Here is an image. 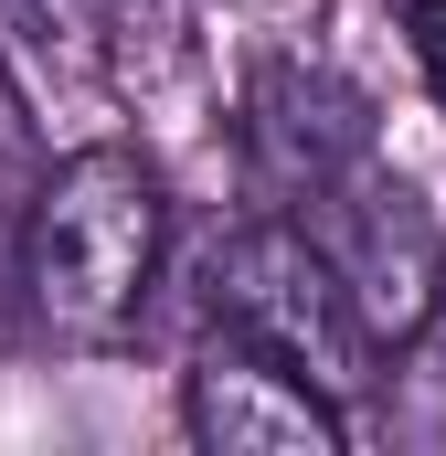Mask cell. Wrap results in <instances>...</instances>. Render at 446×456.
<instances>
[{"mask_svg": "<svg viewBox=\"0 0 446 456\" xmlns=\"http://www.w3.org/2000/svg\"><path fill=\"white\" fill-rule=\"evenodd\" d=\"M170 244V202L160 170L128 138H64V159L32 181L21 224H11V297L32 319V340L54 350H117L149 308Z\"/></svg>", "mask_w": 446, "mask_h": 456, "instance_id": "6da1fadb", "label": "cell"}, {"mask_svg": "<svg viewBox=\"0 0 446 456\" xmlns=\"http://www.w3.org/2000/svg\"><path fill=\"white\" fill-rule=\"evenodd\" d=\"M202 297H213V330H234V340L266 350V361H287V371L319 382L330 403H351V393L383 382V371H372L383 350H372V330L351 319L330 255L309 244V224H287V213L223 233L213 265H202Z\"/></svg>", "mask_w": 446, "mask_h": 456, "instance_id": "7a4b0ae2", "label": "cell"}, {"mask_svg": "<svg viewBox=\"0 0 446 456\" xmlns=\"http://www.w3.org/2000/svg\"><path fill=\"white\" fill-rule=\"evenodd\" d=\"M309 244L330 255V276H340V297H351V319L372 330V350L404 340V330L425 319L436 276H446L436 213H425V202H415V181H393L372 149L309 191Z\"/></svg>", "mask_w": 446, "mask_h": 456, "instance_id": "3957f363", "label": "cell"}, {"mask_svg": "<svg viewBox=\"0 0 446 456\" xmlns=\"http://www.w3.org/2000/svg\"><path fill=\"white\" fill-rule=\"evenodd\" d=\"M181 436L202 456H340L351 446V403H330L287 361L213 330L192 350V371H181Z\"/></svg>", "mask_w": 446, "mask_h": 456, "instance_id": "277c9868", "label": "cell"}, {"mask_svg": "<svg viewBox=\"0 0 446 456\" xmlns=\"http://www.w3.org/2000/svg\"><path fill=\"white\" fill-rule=\"evenodd\" d=\"M0 86L54 138H96L117 107V43L96 0H0Z\"/></svg>", "mask_w": 446, "mask_h": 456, "instance_id": "5b68a950", "label": "cell"}, {"mask_svg": "<svg viewBox=\"0 0 446 456\" xmlns=\"http://www.w3.org/2000/svg\"><path fill=\"white\" fill-rule=\"evenodd\" d=\"M244 149H255V170H266V191H287V202H309L330 170H351L361 149H372V107L340 86L330 64H266L255 75V96H244Z\"/></svg>", "mask_w": 446, "mask_h": 456, "instance_id": "8992f818", "label": "cell"}, {"mask_svg": "<svg viewBox=\"0 0 446 456\" xmlns=\"http://www.w3.org/2000/svg\"><path fill=\"white\" fill-rule=\"evenodd\" d=\"M393 350H404V382H415V403L446 425V276H436V297H425V319H415Z\"/></svg>", "mask_w": 446, "mask_h": 456, "instance_id": "52a82bcc", "label": "cell"}, {"mask_svg": "<svg viewBox=\"0 0 446 456\" xmlns=\"http://www.w3.org/2000/svg\"><path fill=\"white\" fill-rule=\"evenodd\" d=\"M107 11V43L138 53V43H181V0H96Z\"/></svg>", "mask_w": 446, "mask_h": 456, "instance_id": "ba28073f", "label": "cell"}, {"mask_svg": "<svg viewBox=\"0 0 446 456\" xmlns=\"http://www.w3.org/2000/svg\"><path fill=\"white\" fill-rule=\"evenodd\" d=\"M404 32H415V64L436 75V96H446V0H404Z\"/></svg>", "mask_w": 446, "mask_h": 456, "instance_id": "9c48e42d", "label": "cell"}]
</instances>
